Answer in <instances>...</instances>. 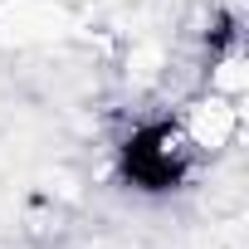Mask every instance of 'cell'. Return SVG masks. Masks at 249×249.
Instances as JSON below:
<instances>
[{
	"label": "cell",
	"instance_id": "obj_1",
	"mask_svg": "<svg viewBox=\"0 0 249 249\" xmlns=\"http://www.w3.org/2000/svg\"><path fill=\"white\" fill-rule=\"evenodd\" d=\"M205 147L181 117H142L112 147V176L142 200H171L200 176Z\"/></svg>",
	"mask_w": 249,
	"mask_h": 249
}]
</instances>
